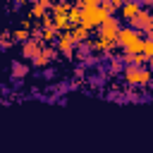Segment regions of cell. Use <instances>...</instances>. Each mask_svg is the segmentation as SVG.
I'll return each instance as SVG.
<instances>
[{"instance_id":"obj_7","label":"cell","mask_w":153,"mask_h":153,"mask_svg":"<svg viewBox=\"0 0 153 153\" xmlns=\"http://www.w3.org/2000/svg\"><path fill=\"white\" fill-rule=\"evenodd\" d=\"M74 45H76V41H74V36H72V31H62L60 38H57V50L65 53V55H72V48H74Z\"/></svg>"},{"instance_id":"obj_17","label":"cell","mask_w":153,"mask_h":153,"mask_svg":"<svg viewBox=\"0 0 153 153\" xmlns=\"http://www.w3.org/2000/svg\"><path fill=\"white\" fill-rule=\"evenodd\" d=\"M100 2H103V0H79L76 5H79V7H98Z\"/></svg>"},{"instance_id":"obj_23","label":"cell","mask_w":153,"mask_h":153,"mask_svg":"<svg viewBox=\"0 0 153 153\" xmlns=\"http://www.w3.org/2000/svg\"><path fill=\"white\" fill-rule=\"evenodd\" d=\"M67 2H72V5H74V2H79V0H67Z\"/></svg>"},{"instance_id":"obj_21","label":"cell","mask_w":153,"mask_h":153,"mask_svg":"<svg viewBox=\"0 0 153 153\" xmlns=\"http://www.w3.org/2000/svg\"><path fill=\"white\" fill-rule=\"evenodd\" d=\"M141 5H153V0H141Z\"/></svg>"},{"instance_id":"obj_16","label":"cell","mask_w":153,"mask_h":153,"mask_svg":"<svg viewBox=\"0 0 153 153\" xmlns=\"http://www.w3.org/2000/svg\"><path fill=\"white\" fill-rule=\"evenodd\" d=\"M143 55H146V57H153V38H151V36L143 41Z\"/></svg>"},{"instance_id":"obj_9","label":"cell","mask_w":153,"mask_h":153,"mask_svg":"<svg viewBox=\"0 0 153 153\" xmlns=\"http://www.w3.org/2000/svg\"><path fill=\"white\" fill-rule=\"evenodd\" d=\"M88 31H91V29H86L84 24L72 26V36H74V41H76V43H84V41L88 38Z\"/></svg>"},{"instance_id":"obj_12","label":"cell","mask_w":153,"mask_h":153,"mask_svg":"<svg viewBox=\"0 0 153 153\" xmlns=\"http://www.w3.org/2000/svg\"><path fill=\"white\" fill-rule=\"evenodd\" d=\"M29 74V67L26 65H22V62H12V76L14 79H24Z\"/></svg>"},{"instance_id":"obj_15","label":"cell","mask_w":153,"mask_h":153,"mask_svg":"<svg viewBox=\"0 0 153 153\" xmlns=\"http://www.w3.org/2000/svg\"><path fill=\"white\" fill-rule=\"evenodd\" d=\"M57 36V26H45V31L41 33V41H53Z\"/></svg>"},{"instance_id":"obj_2","label":"cell","mask_w":153,"mask_h":153,"mask_svg":"<svg viewBox=\"0 0 153 153\" xmlns=\"http://www.w3.org/2000/svg\"><path fill=\"white\" fill-rule=\"evenodd\" d=\"M124 79L129 84H139V86H146L151 79H153V69H143L141 65H127L124 67Z\"/></svg>"},{"instance_id":"obj_24","label":"cell","mask_w":153,"mask_h":153,"mask_svg":"<svg viewBox=\"0 0 153 153\" xmlns=\"http://www.w3.org/2000/svg\"><path fill=\"white\" fill-rule=\"evenodd\" d=\"M151 7H153V5H151Z\"/></svg>"},{"instance_id":"obj_1","label":"cell","mask_w":153,"mask_h":153,"mask_svg":"<svg viewBox=\"0 0 153 153\" xmlns=\"http://www.w3.org/2000/svg\"><path fill=\"white\" fill-rule=\"evenodd\" d=\"M143 36H141V31L139 29H134V26H124V29H120V33H117V45H122L124 48V53H143Z\"/></svg>"},{"instance_id":"obj_22","label":"cell","mask_w":153,"mask_h":153,"mask_svg":"<svg viewBox=\"0 0 153 153\" xmlns=\"http://www.w3.org/2000/svg\"><path fill=\"white\" fill-rule=\"evenodd\" d=\"M148 67H151V69H153V57H148Z\"/></svg>"},{"instance_id":"obj_19","label":"cell","mask_w":153,"mask_h":153,"mask_svg":"<svg viewBox=\"0 0 153 153\" xmlns=\"http://www.w3.org/2000/svg\"><path fill=\"white\" fill-rule=\"evenodd\" d=\"M110 69L117 72V69H120V62H117V60H110Z\"/></svg>"},{"instance_id":"obj_8","label":"cell","mask_w":153,"mask_h":153,"mask_svg":"<svg viewBox=\"0 0 153 153\" xmlns=\"http://www.w3.org/2000/svg\"><path fill=\"white\" fill-rule=\"evenodd\" d=\"M53 57H55V50H53V48H41V53H38L36 57H31V62H33L36 67H45Z\"/></svg>"},{"instance_id":"obj_4","label":"cell","mask_w":153,"mask_h":153,"mask_svg":"<svg viewBox=\"0 0 153 153\" xmlns=\"http://www.w3.org/2000/svg\"><path fill=\"white\" fill-rule=\"evenodd\" d=\"M151 22H153V10H143V7H141V12H139L129 24H131L134 29H139V31H143V33H146V29L151 26Z\"/></svg>"},{"instance_id":"obj_10","label":"cell","mask_w":153,"mask_h":153,"mask_svg":"<svg viewBox=\"0 0 153 153\" xmlns=\"http://www.w3.org/2000/svg\"><path fill=\"white\" fill-rule=\"evenodd\" d=\"M45 5L41 2V0H33V5H31V19H43L45 17Z\"/></svg>"},{"instance_id":"obj_11","label":"cell","mask_w":153,"mask_h":153,"mask_svg":"<svg viewBox=\"0 0 153 153\" xmlns=\"http://www.w3.org/2000/svg\"><path fill=\"white\" fill-rule=\"evenodd\" d=\"M53 14H69V10H72V2H67V0H60V2H53Z\"/></svg>"},{"instance_id":"obj_3","label":"cell","mask_w":153,"mask_h":153,"mask_svg":"<svg viewBox=\"0 0 153 153\" xmlns=\"http://www.w3.org/2000/svg\"><path fill=\"white\" fill-rule=\"evenodd\" d=\"M120 29H122V26H120V19H115V17L110 14V17L98 26V36H100V38H110V41H117Z\"/></svg>"},{"instance_id":"obj_20","label":"cell","mask_w":153,"mask_h":153,"mask_svg":"<svg viewBox=\"0 0 153 153\" xmlns=\"http://www.w3.org/2000/svg\"><path fill=\"white\" fill-rule=\"evenodd\" d=\"M146 33H148V36H151V38H153V22H151V26H148V29H146Z\"/></svg>"},{"instance_id":"obj_5","label":"cell","mask_w":153,"mask_h":153,"mask_svg":"<svg viewBox=\"0 0 153 153\" xmlns=\"http://www.w3.org/2000/svg\"><path fill=\"white\" fill-rule=\"evenodd\" d=\"M43 41H41V36H31L29 41H24V48H22V55L24 57H36L38 53H41V45Z\"/></svg>"},{"instance_id":"obj_18","label":"cell","mask_w":153,"mask_h":153,"mask_svg":"<svg viewBox=\"0 0 153 153\" xmlns=\"http://www.w3.org/2000/svg\"><path fill=\"white\" fill-rule=\"evenodd\" d=\"M12 38H14V36H12L10 31H7V33L2 36V48H10V45H12Z\"/></svg>"},{"instance_id":"obj_13","label":"cell","mask_w":153,"mask_h":153,"mask_svg":"<svg viewBox=\"0 0 153 153\" xmlns=\"http://www.w3.org/2000/svg\"><path fill=\"white\" fill-rule=\"evenodd\" d=\"M69 22L76 26V24H81V7L79 5H72V10H69Z\"/></svg>"},{"instance_id":"obj_6","label":"cell","mask_w":153,"mask_h":153,"mask_svg":"<svg viewBox=\"0 0 153 153\" xmlns=\"http://www.w3.org/2000/svg\"><path fill=\"white\" fill-rule=\"evenodd\" d=\"M139 12H141V0H129V2H124V5L120 7L122 19H127V22H131Z\"/></svg>"},{"instance_id":"obj_14","label":"cell","mask_w":153,"mask_h":153,"mask_svg":"<svg viewBox=\"0 0 153 153\" xmlns=\"http://www.w3.org/2000/svg\"><path fill=\"white\" fill-rule=\"evenodd\" d=\"M12 36H14V41H17V43H19V41H29V38H31V33H29V29H26V26L14 29V31H12Z\"/></svg>"}]
</instances>
